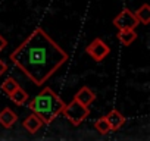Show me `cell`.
<instances>
[{
	"label": "cell",
	"mask_w": 150,
	"mask_h": 141,
	"mask_svg": "<svg viewBox=\"0 0 150 141\" xmlns=\"http://www.w3.org/2000/svg\"><path fill=\"white\" fill-rule=\"evenodd\" d=\"M68 53L40 27L11 53L13 65L35 84L43 85L66 63Z\"/></svg>",
	"instance_id": "6da1fadb"
},
{
	"label": "cell",
	"mask_w": 150,
	"mask_h": 141,
	"mask_svg": "<svg viewBox=\"0 0 150 141\" xmlns=\"http://www.w3.org/2000/svg\"><path fill=\"white\" fill-rule=\"evenodd\" d=\"M27 103H28V109L33 113H35L43 121L44 125L52 123L66 106L65 102L50 87H44L37 96H34Z\"/></svg>",
	"instance_id": "7a4b0ae2"
},
{
	"label": "cell",
	"mask_w": 150,
	"mask_h": 141,
	"mask_svg": "<svg viewBox=\"0 0 150 141\" xmlns=\"http://www.w3.org/2000/svg\"><path fill=\"white\" fill-rule=\"evenodd\" d=\"M62 113L72 125L78 126L90 115V109H88V106H84L83 103H80L77 99H72V102L63 107Z\"/></svg>",
	"instance_id": "3957f363"
},
{
	"label": "cell",
	"mask_w": 150,
	"mask_h": 141,
	"mask_svg": "<svg viewBox=\"0 0 150 141\" xmlns=\"http://www.w3.org/2000/svg\"><path fill=\"white\" fill-rule=\"evenodd\" d=\"M113 25L118 28V30H135L137 27H138V19L135 18V15H134V12H131L128 8H125V9H122L119 13H118V16H115L113 18Z\"/></svg>",
	"instance_id": "277c9868"
},
{
	"label": "cell",
	"mask_w": 150,
	"mask_h": 141,
	"mask_svg": "<svg viewBox=\"0 0 150 141\" xmlns=\"http://www.w3.org/2000/svg\"><path fill=\"white\" fill-rule=\"evenodd\" d=\"M86 53H87L88 56H91L93 60H96V62H102V60L110 53V49H109V46H108L103 40H100V38H94V40L87 46Z\"/></svg>",
	"instance_id": "5b68a950"
},
{
	"label": "cell",
	"mask_w": 150,
	"mask_h": 141,
	"mask_svg": "<svg viewBox=\"0 0 150 141\" xmlns=\"http://www.w3.org/2000/svg\"><path fill=\"white\" fill-rule=\"evenodd\" d=\"M106 119H108V122H109L112 131H118V129L125 123L124 115H122L119 110H116V109H112V110L106 115Z\"/></svg>",
	"instance_id": "8992f818"
},
{
	"label": "cell",
	"mask_w": 150,
	"mask_h": 141,
	"mask_svg": "<svg viewBox=\"0 0 150 141\" xmlns=\"http://www.w3.org/2000/svg\"><path fill=\"white\" fill-rule=\"evenodd\" d=\"M74 99H77L80 103H83L84 106H90L94 100H96V94H94V91H91L88 87H81L78 91H77V94L74 96Z\"/></svg>",
	"instance_id": "52a82bcc"
},
{
	"label": "cell",
	"mask_w": 150,
	"mask_h": 141,
	"mask_svg": "<svg viewBox=\"0 0 150 141\" xmlns=\"http://www.w3.org/2000/svg\"><path fill=\"white\" fill-rule=\"evenodd\" d=\"M18 121V115L9 109V107H5L2 112H0V123H2L5 128H12Z\"/></svg>",
	"instance_id": "ba28073f"
},
{
	"label": "cell",
	"mask_w": 150,
	"mask_h": 141,
	"mask_svg": "<svg viewBox=\"0 0 150 141\" xmlns=\"http://www.w3.org/2000/svg\"><path fill=\"white\" fill-rule=\"evenodd\" d=\"M41 126H43V121H41L35 113H31V115L27 116L25 121H24V128H25L30 134H35Z\"/></svg>",
	"instance_id": "9c48e42d"
},
{
	"label": "cell",
	"mask_w": 150,
	"mask_h": 141,
	"mask_svg": "<svg viewBox=\"0 0 150 141\" xmlns=\"http://www.w3.org/2000/svg\"><path fill=\"white\" fill-rule=\"evenodd\" d=\"M118 40L121 41V44L124 46H131L135 38H137V34H135V30H119L118 34H116Z\"/></svg>",
	"instance_id": "30bf717a"
},
{
	"label": "cell",
	"mask_w": 150,
	"mask_h": 141,
	"mask_svg": "<svg viewBox=\"0 0 150 141\" xmlns=\"http://www.w3.org/2000/svg\"><path fill=\"white\" fill-rule=\"evenodd\" d=\"M9 99L15 103V104H18V106H22V104H25L27 102H28V99H30V96H28V93L24 90V88H21V87H18V88H15L11 94H9Z\"/></svg>",
	"instance_id": "8fae6325"
},
{
	"label": "cell",
	"mask_w": 150,
	"mask_h": 141,
	"mask_svg": "<svg viewBox=\"0 0 150 141\" xmlns=\"http://www.w3.org/2000/svg\"><path fill=\"white\" fill-rule=\"evenodd\" d=\"M134 15H135V18L138 19V22L147 25V24L150 22V6H149L147 3L141 5V6L134 12Z\"/></svg>",
	"instance_id": "7c38bea8"
},
{
	"label": "cell",
	"mask_w": 150,
	"mask_h": 141,
	"mask_svg": "<svg viewBox=\"0 0 150 141\" xmlns=\"http://www.w3.org/2000/svg\"><path fill=\"white\" fill-rule=\"evenodd\" d=\"M19 87V84H18V81L15 80V78H12V77H8L3 82H2V85H0V88H2V91L3 93H6L8 96L15 90V88H18Z\"/></svg>",
	"instance_id": "4fadbf2b"
},
{
	"label": "cell",
	"mask_w": 150,
	"mask_h": 141,
	"mask_svg": "<svg viewBox=\"0 0 150 141\" xmlns=\"http://www.w3.org/2000/svg\"><path fill=\"white\" fill-rule=\"evenodd\" d=\"M94 128L102 134V135H106V134H109L112 129H110V125H109V122H108V119H106V116H102V118H99L96 122H94Z\"/></svg>",
	"instance_id": "5bb4252c"
},
{
	"label": "cell",
	"mask_w": 150,
	"mask_h": 141,
	"mask_svg": "<svg viewBox=\"0 0 150 141\" xmlns=\"http://www.w3.org/2000/svg\"><path fill=\"white\" fill-rule=\"evenodd\" d=\"M8 70V65H6V62L3 60V59H0V77H2L5 72Z\"/></svg>",
	"instance_id": "9a60e30c"
},
{
	"label": "cell",
	"mask_w": 150,
	"mask_h": 141,
	"mask_svg": "<svg viewBox=\"0 0 150 141\" xmlns=\"http://www.w3.org/2000/svg\"><path fill=\"white\" fill-rule=\"evenodd\" d=\"M6 44H8V41L5 40V37L0 34V51H3V49L6 47Z\"/></svg>",
	"instance_id": "2e32d148"
}]
</instances>
